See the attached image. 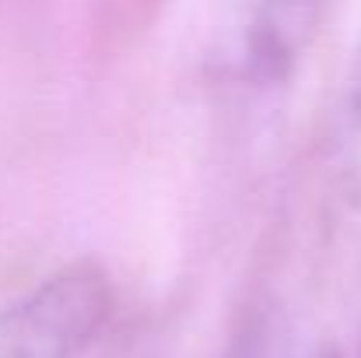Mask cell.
Returning a JSON list of instances; mask_svg holds the SVG:
<instances>
[{"instance_id":"6da1fadb","label":"cell","mask_w":361,"mask_h":358,"mask_svg":"<svg viewBox=\"0 0 361 358\" xmlns=\"http://www.w3.org/2000/svg\"><path fill=\"white\" fill-rule=\"evenodd\" d=\"M113 313V281L67 263L0 306V358H81Z\"/></svg>"},{"instance_id":"7a4b0ae2","label":"cell","mask_w":361,"mask_h":358,"mask_svg":"<svg viewBox=\"0 0 361 358\" xmlns=\"http://www.w3.org/2000/svg\"><path fill=\"white\" fill-rule=\"evenodd\" d=\"M326 0H225L218 28L221 60L256 85L291 74L305 53Z\"/></svg>"},{"instance_id":"3957f363","label":"cell","mask_w":361,"mask_h":358,"mask_svg":"<svg viewBox=\"0 0 361 358\" xmlns=\"http://www.w3.org/2000/svg\"><path fill=\"white\" fill-rule=\"evenodd\" d=\"M348 113L361 126V49L351 64V78H348Z\"/></svg>"},{"instance_id":"277c9868","label":"cell","mask_w":361,"mask_h":358,"mask_svg":"<svg viewBox=\"0 0 361 358\" xmlns=\"http://www.w3.org/2000/svg\"><path fill=\"white\" fill-rule=\"evenodd\" d=\"M309 358H344V355H341L337 348H319V352H312Z\"/></svg>"}]
</instances>
